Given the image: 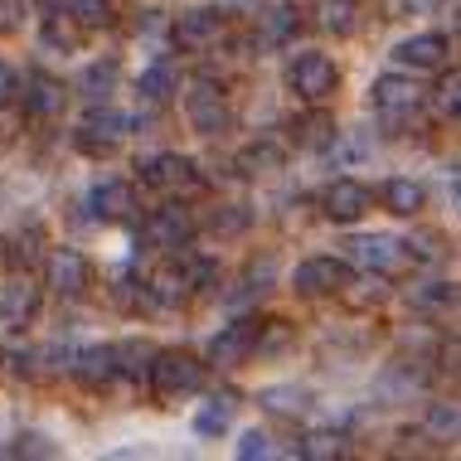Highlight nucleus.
Segmentation results:
<instances>
[{
	"instance_id": "nucleus-1",
	"label": "nucleus",
	"mask_w": 461,
	"mask_h": 461,
	"mask_svg": "<svg viewBox=\"0 0 461 461\" xmlns=\"http://www.w3.org/2000/svg\"><path fill=\"white\" fill-rule=\"evenodd\" d=\"M204 374H209V365L190 350H156L146 379H151V393L160 403H176V398H190L204 389Z\"/></svg>"
},
{
	"instance_id": "nucleus-2",
	"label": "nucleus",
	"mask_w": 461,
	"mask_h": 461,
	"mask_svg": "<svg viewBox=\"0 0 461 461\" xmlns=\"http://www.w3.org/2000/svg\"><path fill=\"white\" fill-rule=\"evenodd\" d=\"M369 103L379 112V127L389 136H403V127H413L418 122V107H422V88L408 73H384V78H374L369 88Z\"/></svg>"
},
{
	"instance_id": "nucleus-3",
	"label": "nucleus",
	"mask_w": 461,
	"mask_h": 461,
	"mask_svg": "<svg viewBox=\"0 0 461 461\" xmlns=\"http://www.w3.org/2000/svg\"><path fill=\"white\" fill-rule=\"evenodd\" d=\"M194 214L180 204V199H170V204L151 209V214L141 219V229H136V243H141V253H170V248H185L194 239Z\"/></svg>"
},
{
	"instance_id": "nucleus-4",
	"label": "nucleus",
	"mask_w": 461,
	"mask_h": 461,
	"mask_svg": "<svg viewBox=\"0 0 461 461\" xmlns=\"http://www.w3.org/2000/svg\"><path fill=\"white\" fill-rule=\"evenodd\" d=\"M286 88H292V97H302V103H330L335 88H340V68H335L330 54L306 49V54H296L286 64Z\"/></svg>"
},
{
	"instance_id": "nucleus-5",
	"label": "nucleus",
	"mask_w": 461,
	"mask_h": 461,
	"mask_svg": "<svg viewBox=\"0 0 461 461\" xmlns=\"http://www.w3.org/2000/svg\"><path fill=\"white\" fill-rule=\"evenodd\" d=\"M185 122H190L199 136L233 131V103H229V93H223V83L194 78L190 93H185Z\"/></svg>"
},
{
	"instance_id": "nucleus-6",
	"label": "nucleus",
	"mask_w": 461,
	"mask_h": 461,
	"mask_svg": "<svg viewBox=\"0 0 461 461\" xmlns=\"http://www.w3.org/2000/svg\"><path fill=\"white\" fill-rule=\"evenodd\" d=\"M223 34H229V10H219V5H190L176 15V24H170V40H176V49H185V54H204V49H214Z\"/></svg>"
},
{
	"instance_id": "nucleus-7",
	"label": "nucleus",
	"mask_w": 461,
	"mask_h": 461,
	"mask_svg": "<svg viewBox=\"0 0 461 461\" xmlns=\"http://www.w3.org/2000/svg\"><path fill=\"white\" fill-rule=\"evenodd\" d=\"M131 131V117L107 103H93L88 117L78 122V131H73V146H78L83 156H112L122 146V136Z\"/></svg>"
},
{
	"instance_id": "nucleus-8",
	"label": "nucleus",
	"mask_w": 461,
	"mask_h": 461,
	"mask_svg": "<svg viewBox=\"0 0 461 461\" xmlns=\"http://www.w3.org/2000/svg\"><path fill=\"white\" fill-rule=\"evenodd\" d=\"M141 185H151L160 194H194V190H204V176H199V166L190 156L160 151L141 166Z\"/></svg>"
},
{
	"instance_id": "nucleus-9",
	"label": "nucleus",
	"mask_w": 461,
	"mask_h": 461,
	"mask_svg": "<svg viewBox=\"0 0 461 461\" xmlns=\"http://www.w3.org/2000/svg\"><path fill=\"white\" fill-rule=\"evenodd\" d=\"M44 286L54 296H64V302H78L93 286V263L78 248H54V253L44 258Z\"/></svg>"
},
{
	"instance_id": "nucleus-10",
	"label": "nucleus",
	"mask_w": 461,
	"mask_h": 461,
	"mask_svg": "<svg viewBox=\"0 0 461 461\" xmlns=\"http://www.w3.org/2000/svg\"><path fill=\"white\" fill-rule=\"evenodd\" d=\"M350 277H355V267L345 263V258L316 253V258H306V263L292 272V286L302 296H340L345 286H350Z\"/></svg>"
},
{
	"instance_id": "nucleus-11",
	"label": "nucleus",
	"mask_w": 461,
	"mask_h": 461,
	"mask_svg": "<svg viewBox=\"0 0 461 461\" xmlns=\"http://www.w3.org/2000/svg\"><path fill=\"white\" fill-rule=\"evenodd\" d=\"M40 306H44V292L34 277H24V267L0 286V326L10 330H30L40 321Z\"/></svg>"
},
{
	"instance_id": "nucleus-12",
	"label": "nucleus",
	"mask_w": 461,
	"mask_h": 461,
	"mask_svg": "<svg viewBox=\"0 0 461 461\" xmlns=\"http://www.w3.org/2000/svg\"><path fill=\"white\" fill-rule=\"evenodd\" d=\"M369 204H374L369 185L355 180V176H340V180H330L326 190H321V214H326L330 223H359L369 214Z\"/></svg>"
},
{
	"instance_id": "nucleus-13",
	"label": "nucleus",
	"mask_w": 461,
	"mask_h": 461,
	"mask_svg": "<svg viewBox=\"0 0 461 461\" xmlns=\"http://www.w3.org/2000/svg\"><path fill=\"white\" fill-rule=\"evenodd\" d=\"M350 258L365 272H379V277H393V272L408 267V253H403V239H389V233H359V239L345 243Z\"/></svg>"
},
{
	"instance_id": "nucleus-14",
	"label": "nucleus",
	"mask_w": 461,
	"mask_h": 461,
	"mask_svg": "<svg viewBox=\"0 0 461 461\" xmlns=\"http://www.w3.org/2000/svg\"><path fill=\"white\" fill-rule=\"evenodd\" d=\"M15 97L24 103V112H30V117H40V122L64 117V107H68V88L54 78V73H24Z\"/></svg>"
},
{
	"instance_id": "nucleus-15",
	"label": "nucleus",
	"mask_w": 461,
	"mask_h": 461,
	"mask_svg": "<svg viewBox=\"0 0 461 461\" xmlns=\"http://www.w3.org/2000/svg\"><path fill=\"white\" fill-rule=\"evenodd\" d=\"M253 335H258V321H248V316H239V321H229L214 340H209V365L214 369H239V365H248L253 359Z\"/></svg>"
},
{
	"instance_id": "nucleus-16",
	"label": "nucleus",
	"mask_w": 461,
	"mask_h": 461,
	"mask_svg": "<svg viewBox=\"0 0 461 461\" xmlns=\"http://www.w3.org/2000/svg\"><path fill=\"white\" fill-rule=\"evenodd\" d=\"M170 277H176V286L185 296L190 292H209V286H219V263L209 253H194L190 243L185 248H170Z\"/></svg>"
},
{
	"instance_id": "nucleus-17",
	"label": "nucleus",
	"mask_w": 461,
	"mask_h": 461,
	"mask_svg": "<svg viewBox=\"0 0 461 461\" xmlns=\"http://www.w3.org/2000/svg\"><path fill=\"white\" fill-rule=\"evenodd\" d=\"M64 374H73L88 393L107 389V384L117 379V369H112V345H78V350H68Z\"/></svg>"
},
{
	"instance_id": "nucleus-18",
	"label": "nucleus",
	"mask_w": 461,
	"mask_h": 461,
	"mask_svg": "<svg viewBox=\"0 0 461 461\" xmlns=\"http://www.w3.org/2000/svg\"><path fill=\"white\" fill-rule=\"evenodd\" d=\"M447 54H452L447 34H413V40H403L393 49V64L403 73H438L447 68Z\"/></svg>"
},
{
	"instance_id": "nucleus-19",
	"label": "nucleus",
	"mask_w": 461,
	"mask_h": 461,
	"mask_svg": "<svg viewBox=\"0 0 461 461\" xmlns=\"http://www.w3.org/2000/svg\"><path fill=\"white\" fill-rule=\"evenodd\" d=\"M292 146H302V151H330L335 136H340V127H335L330 107L326 103H306L302 117H292Z\"/></svg>"
},
{
	"instance_id": "nucleus-20",
	"label": "nucleus",
	"mask_w": 461,
	"mask_h": 461,
	"mask_svg": "<svg viewBox=\"0 0 461 461\" xmlns=\"http://www.w3.org/2000/svg\"><path fill=\"white\" fill-rule=\"evenodd\" d=\"M88 214L97 223H122V219H131L136 214V190L127 180H103V185H93L88 190Z\"/></svg>"
},
{
	"instance_id": "nucleus-21",
	"label": "nucleus",
	"mask_w": 461,
	"mask_h": 461,
	"mask_svg": "<svg viewBox=\"0 0 461 461\" xmlns=\"http://www.w3.org/2000/svg\"><path fill=\"white\" fill-rule=\"evenodd\" d=\"M379 204L389 209L393 219H418L422 209H428V185H422V180H408V176H393V180H384Z\"/></svg>"
},
{
	"instance_id": "nucleus-22",
	"label": "nucleus",
	"mask_w": 461,
	"mask_h": 461,
	"mask_svg": "<svg viewBox=\"0 0 461 461\" xmlns=\"http://www.w3.org/2000/svg\"><path fill=\"white\" fill-rule=\"evenodd\" d=\"M302 5H272L258 15V44H267V49H286L302 34Z\"/></svg>"
},
{
	"instance_id": "nucleus-23",
	"label": "nucleus",
	"mask_w": 461,
	"mask_h": 461,
	"mask_svg": "<svg viewBox=\"0 0 461 461\" xmlns=\"http://www.w3.org/2000/svg\"><path fill=\"white\" fill-rule=\"evenodd\" d=\"M233 413H239V393L233 389H219L204 398V408L194 413V438H223L233 428Z\"/></svg>"
},
{
	"instance_id": "nucleus-24",
	"label": "nucleus",
	"mask_w": 461,
	"mask_h": 461,
	"mask_svg": "<svg viewBox=\"0 0 461 461\" xmlns=\"http://www.w3.org/2000/svg\"><path fill=\"white\" fill-rule=\"evenodd\" d=\"M282 166H286V151L277 141H253L233 156V170H239L243 180H267V176H277Z\"/></svg>"
},
{
	"instance_id": "nucleus-25",
	"label": "nucleus",
	"mask_w": 461,
	"mask_h": 461,
	"mask_svg": "<svg viewBox=\"0 0 461 461\" xmlns=\"http://www.w3.org/2000/svg\"><path fill=\"white\" fill-rule=\"evenodd\" d=\"M365 20V5L359 0H316V24L330 34V40H350Z\"/></svg>"
},
{
	"instance_id": "nucleus-26",
	"label": "nucleus",
	"mask_w": 461,
	"mask_h": 461,
	"mask_svg": "<svg viewBox=\"0 0 461 461\" xmlns=\"http://www.w3.org/2000/svg\"><path fill=\"white\" fill-rule=\"evenodd\" d=\"M180 88V68L170 64V59H156V64H146L136 73V93L146 97V103H170Z\"/></svg>"
},
{
	"instance_id": "nucleus-27",
	"label": "nucleus",
	"mask_w": 461,
	"mask_h": 461,
	"mask_svg": "<svg viewBox=\"0 0 461 461\" xmlns=\"http://www.w3.org/2000/svg\"><path fill=\"white\" fill-rule=\"evenodd\" d=\"M117 83H122V64H117V59H103V64H88V68H83L78 93L88 97V103H107V97L117 93Z\"/></svg>"
},
{
	"instance_id": "nucleus-28",
	"label": "nucleus",
	"mask_w": 461,
	"mask_h": 461,
	"mask_svg": "<svg viewBox=\"0 0 461 461\" xmlns=\"http://www.w3.org/2000/svg\"><path fill=\"white\" fill-rule=\"evenodd\" d=\"M243 292L233 296V302H258V296H267L272 286H277V258L272 253H263V258H253V263L243 267Z\"/></svg>"
},
{
	"instance_id": "nucleus-29",
	"label": "nucleus",
	"mask_w": 461,
	"mask_h": 461,
	"mask_svg": "<svg viewBox=\"0 0 461 461\" xmlns=\"http://www.w3.org/2000/svg\"><path fill=\"white\" fill-rule=\"evenodd\" d=\"M413 311H428V316H452L456 311V282H422L408 292Z\"/></svg>"
},
{
	"instance_id": "nucleus-30",
	"label": "nucleus",
	"mask_w": 461,
	"mask_h": 461,
	"mask_svg": "<svg viewBox=\"0 0 461 461\" xmlns=\"http://www.w3.org/2000/svg\"><path fill=\"white\" fill-rule=\"evenodd\" d=\"M296 345V326L292 321H258V335H253V355L263 359H277Z\"/></svg>"
},
{
	"instance_id": "nucleus-31",
	"label": "nucleus",
	"mask_w": 461,
	"mask_h": 461,
	"mask_svg": "<svg viewBox=\"0 0 461 461\" xmlns=\"http://www.w3.org/2000/svg\"><path fill=\"white\" fill-rule=\"evenodd\" d=\"M258 408H267V413H306L311 408V389H302V384H272V389L258 393Z\"/></svg>"
},
{
	"instance_id": "nucleus-32",
	"label": "nucleus",
	"mask_w": 461,
	"mask_h": 461,
	"mask_svg": "<svg viewBox=\"0 0 461 461\" xmlns=\"http://www.w3.org/2000/svg\"><path fill=\"white\" fill-rule=\"evenodd\" d=\"M44 49H59V54H78V44H83V30L73 24V15L64 10V15H44Z\"/></svg>"
},
{
	"instance_id": "nucleus-33",
	"label": "nucleus",
	"mask_w": 461,
	"mask_h": 461,
	"mask_svg": "<svg viewBox=\"0 0 461 461\" xmlns=\"http://www.w3.org/2000/svg\"><path fill=\"white\" fill-rule=\"evenodd\" d=\"M151 355H156L151 340H122V345H112V369L117 374H146L151 369Z\"/></svg>"
},
{
	"instance_id": "nucleus-34",
	"label": "nucleus",
	"mask_w": 461,
	"mask_h": 461,
	"mask_svg": "<svg viewBox=\"0 0 461 461\" xmlns=\"http://www.w3.org/2000/svg\"><path fill=\"white\" fill-rule=\"evenodd\" d=\"M296 452H302L306 461H335V456L350 452V442H345V432H330V428H326V432H306Z\"/></svg>"
},
{
	"instance_id": "nucleus-35",
	"label": "nucleus",
	"mask_w": 461,
	"mask_h": 461,
	"mask_svg": "<svg viewBox=\"0 0 461 461\" xmlns=\"http://www.w3.org/2000/svg\"><path fill=\"white\" fill-rule=\"evenodd\" d=\"M209 229H214V239H239V233L253 229V209L248 204H219L214 214H209Z\"/></svg>"
},
{
	"instance_id": "nucleus-36",
	"label": "nucleus",
	"mask_w": 461,
	"mask_h": 461,
	"mask_svg": "<svg viewBox=\"0 0 461 461\" xmlns=\"http://www.w3.org/2000/svg\"><path fill=\"white\" fill-rule=\"evenodd\" d=\"M68 15L83 34H88V30H107V24L117 20V10H112V0H68Z\"/></svg>"
},
{
	"instance_id": "nucleus-37",
	"label": "nucleus",
	"mask_w": 461,
	"mask_h": 461,
	"mask_svg": "<svg viewBox=\"0 0 461 461\" xmlns=\"http://www.w3.org/2000/svg\"><path fill=\"white\" fill-rule=\"evenodd\" d=\"M456 428H461V408L447 398V403H428V432L438 442H456Z\"/></svg>"
},
{
	"instance_id": "nucleus-38",
	"label": "nucleus",
	"mask_w": 461,
	"mask_h": 461,
	"mask_svg": "<svg viewBox=\"0 0 461 461\" xmlns=\"http://www.w3.org/2000/svg\"><path fill=\"white\" fill-rule=\"evenodd\" d=\"M10 456H30V461H49V456H59V442H49L44 432H20L15 447H5Z\"/></svg>"
},
{
	"instance_id": "nucleus-39",
	"label": "nucleus",
	"mask_w": 461,
	"mask_h": 461,
	"mask_svg": "<svg viewBox=\"0 0 461 461\" xmlns=\"http://www.w3.org/2000/svg\"><path fill=\"white\" fill-rule=\"evenodd\" d=\"M239 456H243V461H263V456H277V447H272V438H267V432L248 428L243 438H239Z\"/></svg>"
},
{
	"instance_id": "nucleus-40",
	"label": "nucleus",
	"mask_w": 461,
	"mask_h": 461,
	"mask_svg": "<svg viewBox=\"0 0 461 461\" xmlns=\"http://www.w3.org/2000/svg\"><path fill=\"white\" fill-rule=\"evenodd\" d=\"M456 107H461V73L452 68L438 83V112H442V117H456Z\"/></svg>"
},
{
	"instance_id": "nucleus-41",
	"label": "nucleus",
	"mask_w": 461,
	"mask_h": 461,
	"mask_svg": "<svg viewBox=\"0 0 461 461\" xmlns=\"http://www.w3.org/2000/svg\"><path fill=\"white\" fill-rule=\"evenodd\" d=\"M24 20H30V0H0V34H20Z\"/></svg>"
},
{
	"instance_id": "nucleus-42",
	"label": "nucleus",
	"mask_w": 461,
	"mask_h": 461,
	"mask_svg": "<svg viewBox=\"0 0 461 461\" xmlns=\"http://www.w3.org/2000/svg\"><path fill=\"white\" fill-rule=\"evenodd\" d=\"M34 243H40V233H15V239H10V263L15 267H24V263H34Z\"/></svg>"
},
{
	"instance_id": "nucleus-43",
	"label": "nucleus",
	"mask_w": 461,
	"mask_h": 461,
	"mask_svg": "<svg viewBox=\"0 0 461 461\" xmlns=\"http://www.w3.org/2000/svg\"><path fill=\"white\" fill-rule=\"evenodd\" d=\"M15 93H20V73L0 59V103H15Z\"/></svg>"
},
{
	"instance_id": "nucleus-44",
	"label": "nucleus",
	"mask_w": 461,
	"mask_h": 461,
	"mask_svg": "<svg viewBox=\"0 0 461 461\" xmlns=\"http://www.w3.org/2000/svg\"><path fill=\"white\" fill-rule=\"evenodd\" d=\"M15 136V103H0V141Z\"/></svg>"
},
{
	"instance_id": "nucleus-45",
	"label": "nucleus",
	"mask_w": 461,
	"mask_h": 461,
	"mask_svg": "<svg viewBox=\"0 0 461 461\" xmlns=\"http://www.w3.org/2000/svg\"><path fill=\"white\" fill-rule=\"evenodd\" d=\"M40 10H44V15H64L68 0H40Z\"/></svg>"
},
{
	"instance_id": "nucleus-46",
	"label": "nucleus",
	"mask_w": 461,
	"mask_h": 461,
	"mask_svg": "<svg viewBox=\"0 0 461 461\" xmlns=\"http://www.w3.org/2000/svg\"><path fill=\"white\" fill-rule=\"evenodd\" d=\"M422 5H428V0H403V10H422Z\"/></svg>"
},
{
	"instance_id": "nucleus-47",
	"label": "nucleus",
	"mask_w": 461,
	"mask_h": 461,
	"mask_svg": "<svg viewBox=\"0 0 461 461\" xmlns=\"http://www.w3.org/2000/svg\"><path fill=\"white\" fill-rule=\"evenodd\" d=\"M0 365H5V345H0Z\"/></svg>"
}]
</instances>
